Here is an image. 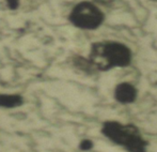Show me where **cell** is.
<instances>
[{"label":"cell","instance_id":"1","mask_svg":"<svg viewBox=\"0 0 157 152\" xmlns=\"http://www.w3.org/2000/svg\"><path fill=\"white\" fill-rule=\"evenodd\" d=\"M89 60L95 70L108 71L112 68L127 67L132 61V52L119 42H97L92 45Z\"/></svg>","mask_w":157,"mask_h":152},{"label":"cell","instance_id":"2","mask_svg":"<svg viewBox=\"0 0 157 152\" xmlns=\"http://www.w3.org/2000/svg\"><path fill=\"white\" fill-rule=\"evenodd\" d=\"M101 133L114 144L124 147L129 152H147V140L141 135L138 127L132 124L107 121L101 127Z\"/></svg>","mask_w":157,"mask_h":152},{"label":"cell","instance_id":"3","mask_svg":"<svg viewBox=\"0 0 157 152\" xmlns=\"http://www.w3.org/2000/svg\"><path fill=\"white\" fill-rule=\"evenodd\" d=\"M70 21L80 29L93 30L104 21V14L95 4L89 1L78 3L70 14Z\"/></svg>","mask_w":157,"mask_h":152},{"label":"cell","instance_id":"4","mask_svg":"<svg viewBox=\"0 0 157 152\" xmlns=\"http://www.w3.org/2000/svg\"><path fill=\"white\" fill-rule=\"evenodd\" d=\"M114 98L121 104H130L137 98V89L129 83L119 84L114 89Z\"/></svg>","mask_w":157,"mask_h":152},{"label":"cell","instance_id":"5","mask_svg":"<svg viewBox=\"0 0 157 152\" xmlns=\"http://www.w3.org/2000/svg\"><path fill=\"white\" fill-rule=\"evenodd\" d=\"M24 100L19 94H0V106L4 108H14L23 105Z\"/></svg>","mask_w":157,"mask_h":152},{"label":"cell","instance_id":"6","mask_svg":"<svg viewBox=\"0 0 157 152\" xmlns=\"http://www.w3.org/2000/svg\"><path fill=\"white\" fill-rule=\"evenodd\" d=\"M93 147V142H91L90 139H83L82 142H80V145H79V148L81 149V150H90V149Z\"/></svg>","mask_w":157,"mask_h":152},{"label":"cell","instance_id":"7","mask_svg":"<svg viewBox=\"0 0 157 152\" xmlns=\"http://www.w3.org/2000/svg\"><path fill=\"white\" fill-rule=\"evenodd\" d=\"M6 3H8L9 8H10L11 10H15V9L18 8L19 0H6Z\"/></svg>","mask_w":157,"mask_h":152}]
</instances>
